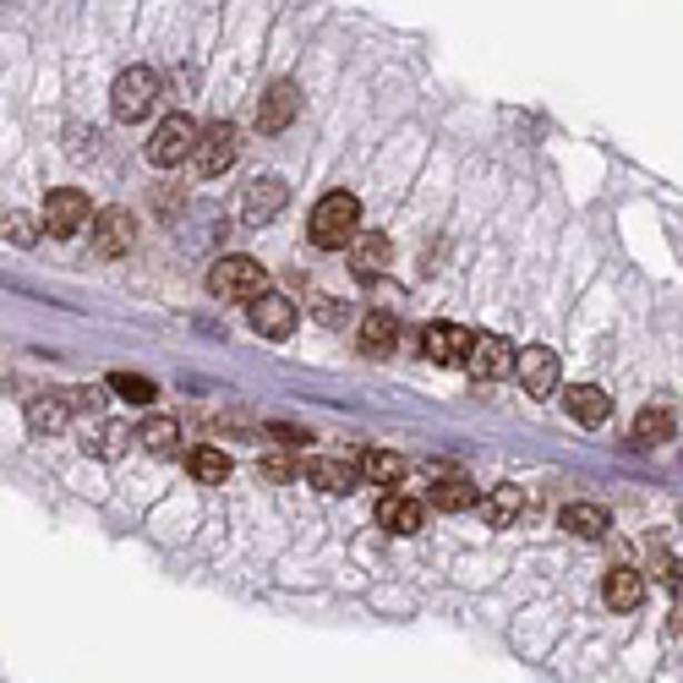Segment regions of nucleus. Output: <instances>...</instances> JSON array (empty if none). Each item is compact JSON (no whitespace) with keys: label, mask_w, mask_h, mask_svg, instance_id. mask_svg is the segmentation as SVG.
Instances as JSON below:
<instances>
[{"label":"nucleus","mask_w":683,"mask_h":683,"mask_svg":"<svg viewBox=\"0 0 683 683\" xmlns=\"http://www.w3.org/2000/svg\"><path fill=\"white\" fill-rule=\"evenodd\" d=\"M307 236H311V247H323V251L350 247V241L362 236V202H356L350 191H328V197L311 208Z\"/></svg>","instance_id":"nucleus-1"},{"label":"nucleus","mask_w":683,"mask_h":683,"mask_svg":"<svg viewBox=\"0 0 683 683\" xmlns=\"http://www.w3.org/2000/svg\"><path fill=\"white\" fill-rule=\"evenodd\" d=\"M208 290L225 296V301H257L268 290V274H263L257 257H219L208 268Z\"/></svg>","instance_id":"nucleus-2"},{"label":"nucleus","mask_w":683,"mask_h":683,"mask_svg":"<svg viewBox=\"0 0 683 683\" xmlns=\"http://www.w3.org/2000/svg\"><path fill=\"white\" fill-rule=\"evenodd\" d=\"M154 99H159V77H154L148 66H126L121 77H116V88H110L116 121H142V116L154 110Z\"/></svg>","instance_id":"nucleus-3"},{"label":"nucleus","mask_w":683,"mask_h":683,"mask_svg":"<svg viewBox=\"0 0 683 683\" xmlns=\"http://www.w3.org/2000/svg\"><path fill=\"white\" fill-rule=\"evenodd\" d=\"M197 137H202V126L191 121V116H165L159 131H154V142H148V159L154 165H165V170H176L181 159H191V148H197Z\"/></svg>","instance_id":"nucleus-4"},{"label":"nucleus","mask_w":683,"mask_h":683,"mask_svg":"<svg viewBox=\"0 0 683 683\" xmlns=\"http://www.w3.org/2000/svg\"><path fill=\"white\" fill-rule=\"evenodd\" d=\"M514 377H519V388L531 394V399H553L558 394V350H547V345H525L519 356H514Z\"/></svg>","instance_id":"nucleus-5"},{"label":"nucleus","mask_w":683,"mask_h":683,"mask_svg":"<svg viewBox=\"0 0 683 683\" xmlns=\"http://www.w3.org/2000/svg\"><path fill=\"white\" fill-rule=\"evenodd\" d=\"M514 345L503 339V334H471V350H465V373L476 377V383H497V377L514 373Z\"/></svg>","instance_id":"nucleus-6"},{"label":"nucleus","mask_w":683,"mask_h":683,"mask_svg":"<svg viewBox=\"0 0 683 683\" xmlns=\"http://www.w3.org/2000/svg\"><path fill=\"white\" fill-rule=\"evenodd\" d=\"M93 219V208H88V191H77V187H56L50 197H44V214H39V225L50 230V236H77L82 225Z\"/></svg>","instance_id":"nucleus-7"},{"label":"nucleus","mask_w":683,"mask_h":683,"mask_svg":"<svg viewBox=\"0 0 683 683\" xmlns=\"http://www.w3.org/2000/svg\"><path fill=\"white\" fill-rule=\"evenodd\" d=\"M236 154H241V137H236V126L230 121H214L202 137H197V148H191L197 176H225V170L236 165Z\"/></svg>","instance_id":"nucleus-8"},{"label":"nucleus","mask_w":683,"mask_h":683,"mask_svg":"<svg viewBox=\"0 0 683 683\" xmlns=\"http://www.w3.org/2000/svg\"><path fill=\"white\" fill-rule=\"evenodd\" d=\"M296 110H301L296 82H268L263 99H257V131H263V137H279L285 126L296 121Z\"/></svg>","instance_id":"nucleus-9"},{"label":"nucleus","mask_w":683,"mask_h":683,"mask_svg":"<svg viewBox=\"0 0 683 683\" xmlns=\"http://www.w3.org/2000/svg\"><path fill=\"white\" fill-rule=\"evenodd\" d=\"M465 350H471V334H465L459 323H427V328H422V356H427L433 367H459Z\"/></svg>","instance_id":"nucleus-10"},{"label":"nucleus","mask_w":683,"mask_h":683,"mask_svg":"<svg viewBox=\"0 0 683 683\" xmlns=\"http://www.w3.org/2000/svg\"><path fill=\"white\" fill-rule=\"evenodd\" d=\"M131 247H137V219L126 208H105L93 219V251L99 257H126Z\"/></svg>","instance_id":"nucleus-11"},{"label":"nucleus","mask_w":683,"mask_h":683,"mask_svg":"<svg viewBox=\"0 0 683 683\" xmlns=\"http://www.w3.org/2000/svg\"><path fill=\"white\" fill-rule=\"evenodd\" d=\"M251 328H257L263 339H290V334H296V301L263 290V296L251 301Z\"/></svg>","instance_id":"nucleus-12"},{"label":"nucleus","mask_w":683,"mask_h":683,"mask_svg":"<svg viewBox=\"0 0 683 683\" xmlns=\"http://www.w3.org/2000/svg\"><path fill=\"white\" fill-rule=\"evenodd\" d=\"M285 202H290V187H285L279 176H263V181H251V187L241 191V219H247V225H268Z\"/></svg>","instance_id":"nucleus-13"},{"label":"nucleus","mask_w":683,"mask_h":683,"mask_svg":"<svg viewBox=\"0 0 683 683\" xmlns=\"http://www.w3.org/2000/svg\"><path fill=\"white\" fill-rule=\"evenodd\" d=\"M377 525H383L388 536H416V531L427 525V508H422L416 497L388 493V497H383V503H377Z\"/></svg>","instance_id":"nucleus-14"},{"label":"nucleus","mask_w":683,"mask_h":683,"mask_svg":"<svg viewBox=\"0 0 683 683\" xmlns=\"http://www.w3.org/2000/svg\"><path fill=\"white\" fill-rule=\"evenodd\" d=\"M394 345H399V317L383 307L367 311V317H362V356L383 362V356H394Z\"/></svg>","instance_id":"nucleus-15"},{"label":"nucleus","mask_w":683,"mask_h":683,"mask_svg":"<svg viewBox=\"0 0 683 683\" xmlns=\"http://www.w3.org/2000/svg\"><path fill=\"white\" fill-rule=\"evenodd\" d=\"M568 416H574L580 427H602V422L613 416V394H602L596 383H574V388H568Z\"/></svg>","instance_id":"nucleus-16"},{"label":"nucleus","mask_w":683,"mask_h":683,"mask_svg":"<svg viewBox=\"0 0 683 683\" xmlns=\"http://www.w3.org/2000/svg\"><path fill=\"white\" fill-rule=\"evenodd\" d=\"M476 503H482V519H487L493 531H503V525H514V519L525 514V493H519L514 482H497L493 493H487V497H476Z\"/></svg>","instance_id":"nucleus-17"},{"label":"nucleus","mask_w":683,"mask_h":683,"mask_svg":"<svg viewBox=\"0 0 683 683\" xmlns=\"http://www.w3.org/2000/svg\"><path fill=\"white\" fill-rule=\"evenodd\" d=\"M350 263H356V274L362 279H377V274H388V263H394V241L388 236H356L350 241Z\"/></svg>","instance_id":"nucleus-18"},{"label":"nucleus","mask_w":683,"mask_h":683,"mask_svg":"<svg viewBox=\"0 0 683 683\" xmlns=\"http://www.w3.org/2000/svg\"><path fill=\"white\" fill-rule=\"evenodd\" d=\"M602 602H607L613 613H634V607L645 602V580H640L634 568H613V574L602 580Z\"/></svg>","instance_id":"nucleus-19"},{"label":"nucleus","mask_w":683,"mask_h":683,"mask_svg":"<svg viewBox=\"0 0 683 683\" xmlns=\"http://www.w3.org/2000/svg\"><path fill=\"white\" fill-rule=\"evenodd\" d=\"M607 525H613V514H607L602 503H568V508H563V531H568V536L596 542V536H607Z\"/></svg>","instance_id":"nucleus-20"},{"label":"nucleus","mask_w":683,"mask_h":683,"mask_svg":"<svg viewBox=\"0 0 683 683\" xmlns=\"http://www.w3.org/2000/svg\"><path fill=\"white\" fill-rule=\"evenodd\" d=\"M71 422V405H66V394H39V399H28V427L44 437H56Z\"/></svg>","instance_id":"nucleus-21"},{"label":"nucleus","mask_w":683,"mask_h":683,"mask_svg":"<svg viewBox=\"0 0 683 683\" xmlns=\"http://www.w3.org/2000/svg\"><path fill=\"white\" fill-rule=\"evenodd\" d=\"M362 476L394 493V487L405 482V459H399L394 448H367V454H362Z\"/></svg>","instance_id":"nucleus-22"},{"label":"nucleus","mask_w":683,"mask_h":683,"mask_svg":"<svg viewBox=\"0 0 683 683\" xmlns=\"http://www.w3.org/2000/svg\"><path fill=\"white\" fill-rule=\"evenodd\" d=\"M137 443L148 448V454H176V443H181V427H176V416H148L142 427H137Z\"/></svg>","instance_id":"nucleus-23"},{"label":"nucleus","mask_w":683,"mask_h":683,"mask_svg":"<svg viewBox=\"0 0 683 683\" xmlns=\"http://www.w3.org/2000/svg\"><path fill=\"white\" fill-rule=\"evenodd\" d=\"M187 465H191V476H197L202 487H219V482H230V454H225V448H191Z\"/></svg>","instance_id":"nucleus-24"},{"label":"nucleus","mask_w":683,"mask_h":683,"mask_svg":"<svg viewBox=\"0 0 683 683\" xmlns=\"http://www.w3.org/2000/svg\"><path fill=\"white\" fill-rule=\"evenodd\" d=\"M667 437H673V410H667V405H645V410L634 416V443L656 448V443H667Z\"/></svg>","instance_id":"nucleus-25"},{"label":"nucleus","mask_w":683,"mask_h":683,"mask_svg":"<svg viewBox=\"0 0 683 683\" xmlns=\"http://www.w3.org/2000/svg\"><path fill=\"white\" fill-rule=\"evenodd\" d=\"M126 443H131V427H121V422H99L93 433L82 437V448H88V454H99V459H116Z\"/></svg>","instance_id":"nucleus-26"},{"label":"nucleus","mask_w":683,"mask_h":683,"mask_svg":"<svg viewBox=\"0 0 683 683\" xmlns=\"http://www.w3.org/2000/svg\"><path fill=\"white\" fill-rule=\"evenodd\" d=\"M307 482L323 493H350V465L345 459H307Z\"/></svg>","instance_id":"nucleus-27"},{"label":"nucleus","mask_w":683,"mask_h":683,"mask_svg":"<svg viewBox=\"0 0 683 683\" xmlns=\"http://www.w3.org/2000/svg\"><path fill=\"white\" fill-rule=\"evenodd\" d=\"M110 388H116L121 399H131V405H154V399H159L154 377H142V373H110Z\"/></svg>","instance_id":"nucleus-28"},{"label":"nucleus","mask_w":683,"mask_h":683,"mask_svg":"<svg viewBox=\"0 0 683 683\" xmlns=\"http://www.w3.org/2000/svg\"><path fill=\"white\" fill-rule=\"evenodd\" d=\"M476 497H482V493H476L465 476H448V482H437V487H433V503H437V508H448V514H454V508H471Z\"/></svg>","instance_id":"nucleus-29"},{"label":"nucleus","mask_w":683,"mask_h":683,"mask_svg":"<svg viewBox=\"0 0 683 683\" xmlns=\"http://www.w3.org/2000/svg\"><path fill=\"white\" fill-rule=\"evenodd\" d=\"M39 230H44V225H39L33 214H22V208L0 219V236H6L11 247H33V241H39Z\"/></svg>","instance_id":"nucleus-30"},{"label":"nucleus","mask_w":683,"mask_h":683,"mask_svg":"<svg viewBox=\"0 0 683 683\" xmlns=\"http://www.w3.org/2000/svg\"><path fill=\"white\" fill-rule=\"evenodd\" d=\"M257 471H263L268 482H290V476H296V459H290V454H268Z\"/></svg>","instance_id":"nucleus-31"}]
</instances>
